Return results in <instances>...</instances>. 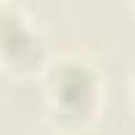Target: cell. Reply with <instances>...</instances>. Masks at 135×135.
<instances>
[{
	"label": "cell",
	"instance_id": "cell-2",
	"mask_svg": "<svg viewBox=\"0 0 135 135\" xmlns=\"http://www.w3.org/2000/svg\"><path fill=\"white\" fill-rule=\"evenodd\" d=\"M50 48L16 6H0V66L19 77L45 72Z\"/></svg>",
	"mask_w": 135,
	"mask_h": 135
},
{
	"label": "cell",
	"instance_id": "cell-3",
	"mask_svg": "<svg viewBox=\"0 0 135 135\" xmlns=\"http://www.w3.org/2000/svg\"><path fill=\"white\" fill-rule=\"evenodd\" d=\"M130 95H132V103H135V72H132V80H130Z\"/></svg>",
	"mask_w": 135,
	"mask_h": 135
},
{
	"label": "cell",
	"instance_id": "cell-1",
	"mask_svg": "<svg viewBox=\"0 0 135 135\" xmlns=\"http://www.w3.org/2000/svg\"><path fill=\"white\" fill-rule=\"evenodd\" d=\"M101 90L98 69L80 56H64L45 66V106L58 127L80 130L93 122L101 106Z\"/></svg>",
	"mask_w": 135,
	"mask_h": 135
}]
</instances>
